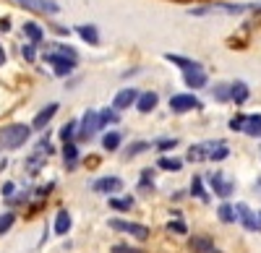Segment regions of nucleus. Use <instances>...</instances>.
Listing matches in <instances>:
<instances>
[{
    "instance_id": "nucleus-30",
    "label": "nucleus",
    "mask_w": 261,
    "mask_h": 253,
    "mask_svg": "<svg viewBox=\"0 0 261 253\" xmlns=\"http://www.w3.org/2000/svg\"><path fill=\"white\" fill-rule=\"evenodd\" d=\"M183 159H178V157H167V154H162L160 159H157V167L160 170H165V173H180L183 170Z\"/></svg>"
},
{
    "instance_id": "nucleus-27",
    "label": "nucleus",
    "mask_w": 261,
    "mask_h": 253,
    "mask_svg": "<svg viewBox=\"0 0 261 253\" xmlns=\"http://www.w3.org/2000/svg\"><path fill=\"white\" fill-rule=\"evenodd\" d=\"M136 191L139 193H151V191H154V170H151V167H144V170L139 173Z\"/></svg>"
},
{
    "instance_id": "nucleus-45",
    "label": "nucleus",
    "mask_w": 261,
    "mask_h": 253,
    "mask_svg": "<svg viewBox=\"0 0 261 253\" xmlns=\"http://www.w3.org/2000/svg\"><path fill=\"white\" fill-rule=\"evenodd\" d=\"M110 253H144V250H141V248H130V245H123V243H120V245H113Z\"/></svg>"
},
{
    "instance_id": "nucleus-32",
    "label": "nucleus",
    "mask_w": 261,
    "mask_h": 253,
    "mask_svg": "<svg viewBox=\"0 0 261 253\" xmlns=\"http://www.w3.org/2000/svg\"><path fill=\"white\" fill-rule=\"evenodd\" d=\"M188 245H191L196 253H214V243H212L209 238H204V235H193V238L188 240Z\"/></svg>"
},
{
    "instance_id": "nucleus-4",
    "label": "nucleus",
    "mask_w": 261,
    "mask_h": 253,
    "mask_svg": "<svg viewBox=\"0 0 261 253\" xmlns=\"http://www.w3.org/2000/svg\"><path fill=\"white\" fill-rule=\"evenodd\" d=\"M99 118H97V110H84V115L79 118V128H76V144H84V141H92L97 133H99Z\"/></svg>"
},
{
    "instance_id": "nucleus-21",
    "label": "nucleus",
    "mask_w": 261,
    "mask_h": 253,
    "mask_svg": "<svg viewBox=\"0 0 261 253\" xmlns=\"http://www.w3.org/2000/svg\"><path fill=\"white\" fill-rule=\"evenodd\" d=\"M251 99V87L246 81H232L230 83V102L235 104H246Z\"/></svg>"
},
{
    "instance_id": "nucleus-38",
    "label": "nucleus",
    "mask_w": 261,
    "mask_h": 253,
    "mask_svg": "<svg viewBox=\"0 0 261 253\" xmlns=\"http://www.w3.org/2000/svg\"><path fill=\"white\" fill-rule=\"evenodd\" d=\"M13 224H16V212H3L0 214V235H6Z\"/></svg>"
},
{
    "instance_id": "nucleus-10",
    "label": "nucleus",
    "mask_w": 261,
    "mask_h": 253,
    "mask_svg": "<svg viewBox=\"0 0 261 253\" xmlns=\"http://www.w3.org/2000/svg\"><path fill=\"white\" fill-rule=\"evenodd\" d=\"M167 107L170 113H175V115H183V113H191V110H199L201 107V102L196 99V94H172L167 99Z\"/></svg>"
},
{
    "instance_id": "nucleus-13",
    "label": "nucleus",
    "mask_w": 261,
    "mask_h": 253,
    "mask_svg": "<svg viewBox=\"0 0 261 253\" xmlns=\"http://www.w3.org/2000/svg\"><path fill=\"white\" fill-rule=\"evenodd\" d=\"M136 99H139V89L125 87V89H120V92L113 97V104H110V107L118 110V113H123V110H130V107H134Z\"/></svg>"
},
{
    "instance_id": "nucleus-16",
    "label": "nucleus",
    "mask_w": 261,
    "mask_h": 253,
    "mask_svg": "<svg viewBox=\"0 0 261 253\" xmlns=\"http://www.w3.org/2000/svg\"><path fill=\"white\" fill-rule=\"evenodd\" d=\"M47 159H50L47 154H39V152L32 149V154H27V159H24V173H27L29 178H37L42 170H45Z\"/></svg>"
},
{
    "instance_id": "nucleus-18",
    "label": "nucleus",
    "mask_w": 261,
    "mask_h": 253,
    "mask_svg": "<svg viewBox=\"0 0 261 253\" xmlns=\"http://www.w3.org/2000/svg\"><path fill=\"white\" fill-rule=\"evenodd\" d=\"M157 104H160V94H157V92H139V99H136L134 107H136L141 115H149V113L157 110Z\"/></svg>"
},
{
    "instance_id": "nucleus-24",
    "label": "nucleus",
    "mask_w": 261,
    "mask_h": 253,
    "mask_svg": "<svg viewBox=\"0 0 261 253\" xmlns=\"http://www.w3.org/2000/svg\"><path fill=\"white\" fill-rule=\"evenodd\" d=\"M73 227V219H71V212L68 209H60V212L55 214V235H68V230Z\"/></svg>"
},
{
    "instance_id": "nucleus-46",
    "label": "nucleus",
    "mask_w": 261,
    "mask_h": 253,
    "mask_svg": "<svg viewBox=\"0 0 261 253\" xmlns=\"http://www.w3.org/2000/svg\"><path fill=\"white\" fill-rule=\"evenodd\" d=\"M8 63V52H6V47H3V42H0V68H3Z\"/></svg>"
},
{
    "instance_id": "nucleus-12",
    "label": "nucleus",
    "mask_w": 261,
    "mask_h": 253,
    "mask_svg": "<svg viewBox=\"0 0 261 253\" xmlns=\"http://www.w3.org/2000/svg\"><path fill=\"white\" fill-rule=\"evenodd\" d=\"M58 110H60V104L58 102H50V104H45V107H42L34 118H32V131H47V125L53 123V118L58 115Z\"/></svg>"
},
{
    "instance_id": "nucleus-43",
    "label": "nucleus",
    "mask_w": 261,
    "mask_h": 253,
    "mask_svg": "<svg viewBox=\"0 0 261 253\" xmlns=\"http://www.w3.org/2000/svg\"><path fill=\"white\" fill-rule=\"evenodd\" d=\"M0 193H3V199H11V196L16 193V183H13V180H6L3 188H0Z\"/></svg>"
},
{
    "instance_id": "nucleus-8",
    "label": "nucleus",
    "mask_w": 261,
    "mask_h": 253,
    "mask_svg": "<svg viewBox=\"0 0 261 253\" xmlns=\"http://www.w3.org/2000/svg\"><path fill=\"white\" fill-rule=\"evenodd\" d=\"M21 34H24V42H32L37 47H45V42H47V29L37 18H27L21 24Z\"/></svg>"
},
{
    "instance_id": "nucleus-44",
    "label": "nucleus",
    "mask_w": 261,
    "mask_h": 253,
    "mask_svg": "<svg viewBox=\"0 0 261 253\" xmlns=\"http://www.w3.org/2000/svg\"><path fill=\"white\" fill-rule=\"evenodd\" d=\"M13 29V21H11V16L6 13V16H0V34H8Z\"/></svg>"
},
{
    "instance_id": "nucleus-23",
    "label": "nucleus",
    "mask_w": 261,
    "mask_h": 253,
    "mask_svg": "<svg viewBox=\"0 0 261 253\" xmlns=\"http://www.w3.org/2000/svg\"><path fill=\"white\" fill-rule=\"evenodd\" d=\"M146 152H151V141L139 138V141H130V144L125 146V149H123V157H125V159H134V157L146 154Z\"/></svg>"
},
{
    "instance_id": "nucleus-5",
    "label": "nucleus",
    "mask_w": 261,
    "mask_h": 253,
    "mask_svg": "<svg viewBox=\"0 0 261 253\" xmlns=\"http://www.w3.org/2000/svg\"><path fill=\"white\" fill-rule=\"evenodd\" d=\"M220 144H225V141H222V138H209V141H201V144H193V146H188V154H186L183 162H191V164L209 162V154H212Z\"/></svg>"
},
{
    "instance_id": "nucleus-40",
    "label": "nucleus",
    "mask_w": 261,
    "mask_h": 253,
    "mask_svg": "<svg viewBox=\"0 0 261 253\" xmlns=\"http://www.w3.org/2000/svg\"><path fill=\"white\" fill-rule=\"evenodd\" d=\"M167 230H170V233H178V235H186V233H188V227H186V222H183L180 217L170 219V222H167Z\"/></svg>"
},
{
    "instance_id": "nucleus-6",
    "label": "nucleus",
    "mask_w": 261,
    "mask_h": 253,
    "mask_svg": "<svg viewBox=\"0 0 261 253\" xmlns=\"http://www.w3.org/2000/svg\"><path fill=\"white\" fill-rule=\"evenodd\" d=\"M89 188H92L94 193H102V196H118L123 188H125V183H123L120 175H102V178L92 180Z\"/></svg>"
},
{
    "instance_id": "nucleus-17",
    "label": "nucleus",
    "mask_w": 261,
    "mask_h": 253,
    "mask_svg": "<svg viewBox=\"0 0 261 253\" xmlns=\"http://www.w3.org/2000/svg\"><path fill=\"white\" fill-rule=\"evenodd\" d=\"M183 81H186V87H188L191 92H196V89H204V87H209V76H206V71H204V68L183 71Z\"/></svg>"
},
{
    "instance_id": "nucleus-3",
    "label": "nucleus",
    "mask_w": 261,
    "mask_h": 253,
    "mask_svg": "<svg viewBox=\"0 0 261 253\" xmlns=\"http://www.w3.org/2000/svg\"><path fill=\"white\" fill-rule=\"evenodd\" d=\"M11 3H16L18 8H24L34 16H47V18H58L63 11L58 0H11Z\"/></svg>"
},
{
    "instance_id": "nucleus-22",
    "label": "nucleus",
    "mask_w": 261,
    "mask_h": 253,
    "mask_svg": "<svg viewBox=\"0 0 261 253\" xmlns=\"http://www.w3.org/2000/svg\"><path fill=\"white\" fill-rule=\"evenodd\" d=\"M97 118H99V128H102V131L115 128V125L120 123V113L113 110V107H102V110H97Z\"/></svg>"
},
{
    "instance_id": "nucleus-15",
    "label": "nucleus",
    "mask_w": 261,
    "mask_h": 253,
    "mask_svg": "<svg viewBox=\"0 0 261 253\" xmlns=\"http://www.w3.org/2000/svg\"><path fill=\"white\" fill-rule=\"evenodd\" d=\"M60 154H63V164H65V170H68V173H73L76 167L81 164V152H79V144H76V141L63 144Z\"/></svg>"
},
{
    "instance_id": "nucleus-31",
    "label": "nucleus",
    "mask_w": 261,
    "mask_h": 253,
    "mask_svg": "<svg viewBox=\"0 0 261 253\" xmlns=\"http://www.w3.org/2000/svg\"><path fill=\"white\" fill-rule=\"evenodd\" d=\"M76 128H79V120H68V123H63L60 125V131H58V138L63 144H68V141H76Z\"/></svg>"
},
{
    "instance_id": "nucleus-37",
    "label": "nucleus",
    "mask_w": 261,
    "mask_h": 253,
    "mask_svg": "<svg viewBox=\"0 0 261 253\" xmlns=\"http://www.w3.org/2000/svg\"><path fill=\"white\" fill-rule=\"evenodd\" d=\"M212 97L217 102H230V83H214V87H212Z\"/></svg>"
},
{
    "instance_id": "nucleus-1",
    "label": "nucleus",
    "mask_w": 261,
    "mask_h": 253,
    "mask_svg": "<svg viewBox=\"0 0 261 253\" xmlns=\"http://www.w3.org/2000/svg\"><path fill=\"white\" fill-rule=\"evenodd\" d=\"M32 125L27 123H6L0 125V149L6 152H16V149H24V146L32 141Z\"/></svg>"
},
{
    "instance_id": "nucleus-7",
    "label": "nucleus",
    "mask_w": 261,
    "mask_h": 253,
    "mask_svg": "<svg viewBox=\"0 0 261 253\" xmlns=\"http://www.w3.org/2000/svg\"><path fill=\"white\" fill-rule=\"evenodd\" d=\"M110 227L115 230V233H125L130 238L136 240H149L151 238V230L141 222H128V219H110Z\"/></svg>"
},
{
    "instance_id": "nucleus-26",
    "label": "nucleus",
    "mask_w": 261,
    "mask_h": 253,
    "mask_svg": "<svg viewBox=\"0 0 261 253\" xmlns=\"http://www.w3.org/2000/svg\"><path fill=\"white\" fill-rule=\"evenodd\" d=\"M45 47H50V50H55V52H60L63 58H68V60H81V55H79V50L76 47H71L68 42H45Z\"/></svg>"
},
{
    "instance_id": "nucleus-34",
    "label": "nucleus",
    "mask_w": 261,
    "mask_h": 253,
    "mask_svg": "<svg viewBox=\"0 0 261 253\" xmlns=\"http://www.w3.org/2000/svg\"><path fill=\"white\" fill-rule=\"evenodd\" d=\"M34 152H39V154H47V157H53L55 154V144L50 141V131L42 136V138H37L34 141Z\"/></svg>"
},
{
    "instance_id": "nucleus-29",
    "label": "nucleus",
    "mask_w": 261,
    "mask_h": 253,
    "mask_svg": "<svg viewBox=\"0 0 261 253\" xmlns=\"http://www.w3.org/2000/svg\"><path fill=\"white\" fill-rule=\"evenodd\" d=\"M241 133H246L251 138H261V115H246V123H243Z\"/></svg>"
},
{
    "instance_id": "nucleus-19",
    "label": "nucleus",
    "mask_w": 261,
    "mask_h": 253,
    "mask_svg": "<svg viewBox=\"0 0 261 253\" xmlns=\"http://www.w3.org/2000/svg\"><path fill=\"white\" fill-rule=\"evenodd\" d=\"M99 144H102V149H105L107 154H115L120 146H123V133H120L118 128H110V131H105V133H102Z\"/></svg>"
},
{
    "instance_id": "nucleus-39",
    "label": "nucleus",
    "mask_w": 261,
    "mask_h": 253,
    "mask_svg": "<svg viewBox=\"0 0 261 253\" xmlns=\"http://www.w3.org/2000/svg\"><path fill=\"white\" fill-rule=\"evenodd\" d=\"M230 157V149H227V144H220L217 149L209 154V162H222V159H227Z\"/></svg>"
},
{
    "instance_id": "nucleus-33",
    "label": "nucleus",
    "mask_w": 261,
    "mask_h": 253,
    "mask_svg": "<svg viewBox=\"0 0 261 253\" xmlns=\"http://www.w3.org/2000/svg\"><path fill=\"white\" fill-rule=\"evenodd\" d=\"M21 60L29 63V66H34V63L39 60V47L32 45V42H24V45H21Z\"/></svg>"
},
{
    "instance_id": "nucleus-36",
    "label": "nucleus",
    "mask_w": 261,
    "mask_h": 253,
    "mask_svg": "<svg viewBox=\"0 0 261 253\" xmlns=\"http://www.w3.org/2000/svg\"><path fill=\"white\" fill-rule=\"evenodd\" d=\"M151 146H154V149H157L160 154H167V152H172V149H175V146H178V138H172V136H165V138H157V141L151 144Z\"/></svg>"
},
{
    "instance_id": "nucleus-11",
    "label": "nucleus",
    "mask_w": 261,
    "mask_h": 253,
    "mask_svg": "<svg viewBox=\"0 0 261 253\" xmlns=\"http://www.w3.org/2000/svg\"><path fill=\"white\" fill-rule=\"evenodd\" d=\"M235 219L241 222L248 233H261V222H258V214L248 204H235Z\"/></svg>"
},
{
    "instance_id": "nucleus-25",
    "label": "nucleus",
    "mask_w": 261,
    "mask_h": 253,
    "mask_svg": "<svg viewBox=\"0 0 261 253\" xmlns=\"http://www.w3.org/2000/svg\"><path fill=\"white\" fill-rule=\"evenodd\" d=\"M188 193H191L193 199H199L201 204H209V193H206V188H204V178H201V175H193V178H191Z\"/></svg>"
},
{
    "instance_id": "nucleus-14",
    "label": "nucleus",
    "mask_w": 261,
    "mask_h": 253,
    "mask_svg": "<svg viewBox=\"0 0 261 253\" xmlns=\"http://www.w3.org/2000/svg\"><path fill=\"white\" fill-rule=\"evenodd\" d=\"M73 34H79L81 42L89 45V47H99L102 45V34H99L97 24H79V26H73Z\"/></svg>"
},
{
    "instance_id": "nucleus-20",
    "label": "nucleus",
    "mask_w": 261,
    "mask_h": 253,
    "mask_svg": "<svg viewBox=\"0 0 261 253\" xmlns=\"http://www.w3.org/2000/svg\"><path fill=\"white\" fill-rule=\"evenodd\" d=\"M167 63H172V66H178L180 71H193V68H204L199 60H193V58H186V55H178V52H165L162 55Z\"/></svg>"
},
{
    "instance_id": "nucleus-35",
    "label": "nucleus",
    "mask_w": 261,
    "mask_h": 253,
    "mask_svg": "<svg viewBox=\"0 0 261 253\" xmlns=\"http://www.w3.org/2000/svg\"><path fill=\"white\" fill-rule=\"evenodd\" d=\"M217 217H220V222H225V224H232L235 222V206L232 204H220V209H217Z\"/></svg>"
},
{
    "instance_id": "nucleus-41",
    "label": "nucleus",
    "mask_w": 261,
    "mask_h": 253,
    "mask_svg": "<svg viewBox=\"0 0 261 253\" xmlns=\"http://www.w3.org/2000/svg\"><path fill=\"white\" fill-rule=\"evenodd\" d=\"M47 29H50V32H55L58 37H68V34L73 32L71 26H63V24H58L55 18H50V24H47Z\"/></svg>"
},
{
    "instance_id": "nucleus-2",
    "label": "nucleus",
    "mask_w": 261,
    "mask_h": 253,
    "mask_svg": "<svg viewBox=\"0 0 261 253\" xmlns=\"http://www.w3.org/2000/svg\"><path fill=\"white\" fill-rule=\"evenodd\" d=\"M42 63L45 66H50L53 68V76H58V78H68V76H73V71L79 68V63L76 60H68V58H63L60 52H55V50H50V47H42Z\"/></svg>"
},
{
    "instance_id": "nucleus-42",
    "label": "nucleus",
    "mask_w": 261,
    "mask_h": 253,
    "mask_svg": "<svg viewBox=\"0 0 261 253\" xmlns=\"http://www.w3.org/2000/svg\"><path fill=\"white\" fill-rule=\"evenodd\" d=\"M243 123H246V115H241V113H238L235 118H230L227 128H230V131H235V133H241V131H243Z\"/></svg>"
},
{
    "instance_id": "nucleus-9",
    "label": "nucleus",
    "mask_w": 261,
    "mask_h": 253,
    "mask_svg": "<svg viewBox=\"0 0 261 253\" xmlns=\"http://www.w3.org/2000/svg\"><path fill=\"white\" fill-rule=\"evenodd\" d=\"M206 180H209V188L214 191V196H220V199H225V201L235 193V183H232L225 173H220V170H217V173H209Z\"/></svg>"
},
{
    "instance_id": "nucleus-47",
    "label": "nucleus",
    "mask_w": 261,
    "mask_h": 253,
    "mask_svg": "<svg viewBox=\"0 0 261 253\" xmlns=\"http://www.w3.org/2000/svg\"><path fill=\"white\" fill-rule=\"evenodd\" d=\"M258 185H261V178H258Z\"/></svg>"
},
{
    "instance_id": "nucleus-28",
    "label": "nucleus",
    "mask_w": 261,
    "mask_h": 253,
    "mask_svg": "<svg viewBox=\"0 0 261 253\" xmlns=\"http://www.w3.org/2000/svg\"><path fill=\"white\" fill-rule=\"evenodd\" d=\"M107 204H110V209H115V212H130L136 199L134 196H107Z\"/></svg>"
}]
</instances>
